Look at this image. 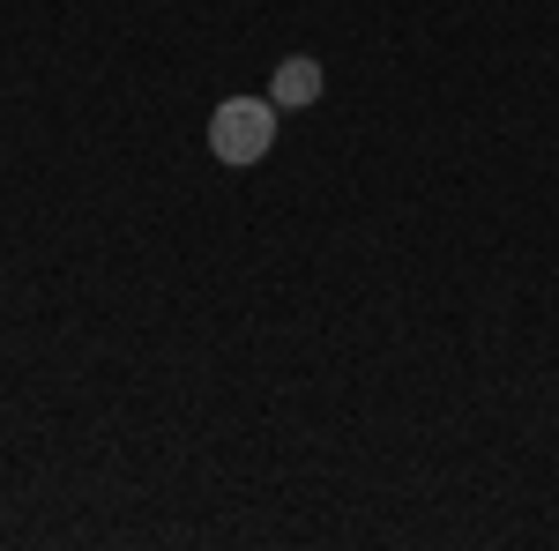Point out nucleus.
I'll use <instances>...</instances> for the list:
<instances>
[{"label": "nucleus", "instance_id": "nucleus-2", "mask_svg": "<svg viewBox=\"0 0 559 551\" xmlns=\"http://www.w3.org/2000/svg\"><path fill=\"white\" fill-rule=\"evenodd\" d=\"M269 97H276V112H306V105H321V60H284L276 75H269Z\"/></svg>", "mask_w": 559, "mask_h": 551}, {"label": "nucleus", "instance_id": "nucleus-1", "mask_svg": "<svg viewBox=\"0 0 559 551\" xmlns=\"http://www.w3.org/2000/svg\"><path fill=\"white\" fill-rule=\"evenodd\" d=\"M216 165H261L276 149V97H224L210 112Z\"/></svg>", "mask_w": 559, "mask_h": 551}]
</instances>
